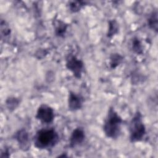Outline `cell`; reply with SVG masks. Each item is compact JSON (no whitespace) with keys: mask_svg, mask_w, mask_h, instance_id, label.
<instances>
[{"mask_svg":"<svg viewBox=\"0 0 158 158\" xmlns=\"http://www.w3.org/2000/svg\"><path fill=\"white\" fill-rule=\"evenodd\" d=\"M148 23L149 27L155 30L156 32L157 31V12H152L151 16L149 17L148 20Z\"/></svg>","mask_w":158,"mask_h":158,"instance_id":"12","label":"cell"},{"mask_svg":"<svg viewBox=\"0 0 158 158\" xmlns=\"http://www.w3.org/2000/svg\"><path fill=\"white\" fill-rule=\"evenodd\" d=\"M118 31V24L115 20H111L109 22V28L107 33V37H112Z\"/></svg>","mask_w":158,"mask_h":158,"instance_id":"10","label":"cell"},{"mask_svg":"<svg viewBox=\"0 0 158 158\" xmlns=\"http://www.w3.org/2000/svg\"><path fill=\"white\" fill-rule=\"evenodd\" d=\"M19 100L15 98H8L6 101V106L7 108L12 110H14L19 105Z\"/></svg>","mask_w":158,"mask_h":158,"instance_id":"14","label":"cell"},{"mask_svg":"<svg viewBox=\"0 0 158 158\" xmlns=\"http://www.w3.org/2000/svg\"><path fill=\"white\" fill-rule=\"evenodd\" d=\"M122 123V118L113 108H110L103 125L106 136L112 139L118 138L120 133Z\"/></svg>","mask_w":158,"mask_h":158,"instance_id":"2","label":"cell"},{"mask_svg":"<svg viewBox=\"0 0 158 158\" xmlns=\"http://www.w3.org/2000/svg\"><path fill=\"white\" fill-rule=\"evenodd\" d=\"M123 57L119 54H112L110 57V66L111 69L116 68L122 61Z\"/></svg>","mask_w":158,"mask_h":158,"instance_id":"11","label":"cell"},{"mask_svg":"<svg viewBox=\"0 0 158 158\" xmlns=\"http://www.w3.org/2000/svg\"><path fill=\"white\" fill-rule=\"evenodd\" d=\"M66 67L72 72L76 78H81L83 69V63L77 57L69 55L66 60Z\"/></svg>","mask_w":158,"mask_h":158,"instance_id":"4","label":"cell"},{"mask_svg":"<svg viewBox=\"0 0 158 158\" xmlns=\"http://www.w3.org/2000/svg\"><path fill=\"white\" fill-rule=\"evenodd\" d=\"M15 138L22 150L27 151L29 149L30 146L29 135L25 129L19 130L15 135Z\"/></svg>","mask_w":158,"mask_h":158,"instance_id":"6","label":"cell"},{"mask_svg":"<svg viewBox=\"0 0 158 158\" xmlns=\"http://www.w3.org/2000/svg\"><path fill=\"white\" fill-rule=\"evenodd\" d=\"M85 138L83 130L81 128H75L70 137V146L73 148L83 143Z\"/></svg>","mask_w":158,"mask_h":158,"instance_id":"8","label":"cell"},{"mask_svg":"<svg viewBox=\"0 0 158 158\" xmlns=\"http://www.w3.org/2000/svg\"><path fill=\"white\" fill-rule=\"evenodd\" d=\"M55 33L57 36L62 37L66 32L67 28V24L60 20H56L54 21Z\"/></svg>","mask_w":158,"mask_h":158,"instance_id":"9","label":"cell"},{"mask_svg":"<svg viewBox=\"0 0 158 158\" xmlns=\"http://www.w3.org/2000/svg\"><path fill=\"white\" fill-rule=\"evenodd\" d=\"M36 118L43 123H51L54 118V110L46 104H41L37 110Z\"/></svg>","mask_w":158,"mask_h":158,"instance_id":"5","label":"cell"},{"mask_svg":"<svg viewBox=\"0 0 158 158\" xmlns=\"http://www.w3.org/2000/svg\"><path fill=\"white\" fill-rule=\"evenodd\" d=\"M146 134V127L143 122L142 115L137 112L130 122V139L132 143L140 141Z\"/></svg>","mask_w":158,"mask_h":158,"instance_id":"3","label":"cell"},{"mask_svg":"<svg viewBox=\"0 0 158 158\" xmlns=\"http://www.w3.org/2000/svg\"><path fill=\"white\" fill-rule=\"evenodd\" d=\"M83 98L73 92H70L68 99L69 109L72 111H75L80 109L83 105Z\"/></svg>","mask_w":158,"mask_h":158,"instance_id":"7","label":"cell"},{"mask_svg":"<svg viewBox=\"0 0 158 158\" xmlns=\"http://www.w3.org/2000/svg\"><path fill=\"white\" fill-rule=\"evenodd\" d=\"M132 49L138 54L143 53V46L141 42L138 38H135L132 41Z\"/></svg>","mask_w":158,"mask_h":158,"instance_id":"13","label":"cell"},{"mask_svg":"<svg viewBox=\"0 0 158 158\" xmlns=\"http://www.w3.org/2000/svg\"><path fill=\"white\" fill-rule=\"evenodd\" d=\"M59 135L55 130L41 129L34 137L35 146L40 149H48L54 147L59 141Z\"/></svg>","mask_w":158,"mask_h":158,"instance_id":"1","label":"cell"},{"mask_svg":"<svg viewBox=\"0 0 158 158\" xmlns=\"http://www.w3.org/2000/svg\"><path fill=\"white\" fill-rule=\"evenodd\" d=\"M83 6L82 1H72L69 3V9L72 12H77L80 10Z\"/></svg>","mask_w":158,"mask_h":158,"instance_id":"15","label":"cell"}]
</instances>
